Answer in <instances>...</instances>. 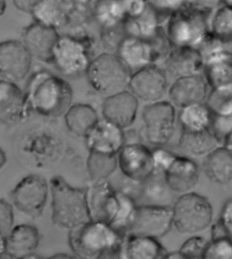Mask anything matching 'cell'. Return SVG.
I'll use <instances>...</instances> for the list:
<instances>
[{"label":"cell","mask_w":232,"mask_h":259,"mask_svg":"<svg viewBox=\"0 0 232 259\" xmlns=\"http://www.w3.org/2000/svg\"><path fill=\"white\" fill-rule=\"evenodd\" d=\"M204 171L210 181L219 185H227L232 179L231 150L217 147L207 155Z\"/></svg>","instance_id":"obj_25"},{"label":"cell","mask_w":232,"mask_h":259,"mask_svg":"<svg viewBox=\"0 0 232 259\" xmlns=\"http://www.w3.org/2000/svg\"><path fill=\"white\" fill-rule=\"evenodd\" d=\"M66 127L77 137L85 138L99 120L97 111L87 104L72 105L65 114Z\"/></svg>","instance_id":"obj_27"},{"label":"cell","mask_w":232,"mask_h":259,"mask_svg":"<svg viewBox=\"0 0 232 259\" xmlns=\"http://www.w3.org/2000/svg\"><path fill=\"white\" fill-rule=\"evenodd\" d=\"M19 259H46L44 258V257L40 256V255H38L34 253V254L27 255V256H25L24 257H22V258H20Z\"/></svg>","instance_id":"obj_47"},{"label":"cell","mask_w":232,"mask_h":259,"mask_svg":"<svg viewBox=\"0 0 232 259\" xmlns=\"http://www.w3.org/2000/svg\"><path fill=\"white\" fill-rule=\"evenodd\" d=\"M212 117L209 108L202 103L181 109L178 119L183 132L199 133L210 130Z\"/></svg>","instance_id":"obj_29"},{"label":"cell","mask_w":232,"mask_h":259,"mask_svg":"<svg viewBox=\"0 0 232 259\" xmlns=\"http://www.w3.org/2000/svg\"><path fill=\"white\" fill-rule=\"evenodd\" d=\"M184 3L169 20L167 37L174 47L197 49L205 41L209 30L210 9L200 5Z\"/></svg>","instance_id":"obj_3"},{"label":"cell","mask_w":232,"mask_h":259,"mask_svg":"<svg viewBox=\"0 0 232 259\" xmlns=\"http://www.w3.org/2000/svg\"><path fill=\"white\" fill-rule=\"evenodd\" d=\"M163 259H188L184 256L183 254H181L179 251L177 252H173L171 253L168 252V254L165 255Z\"/></svg>","instance_id":"obj_44"},{"label":"cell","mask_w":232,"mask_h":259,"mask_svg":"<svg viewBox=\"0 0 232 259\" xmlns=\"http://www.w3.org/2000/svg\"><path fill=\"white\" fill-rule=\"evenodd\" d=\"M124 238L109 225L90 221L70 231L69 242L76 258L97 259L106 251L121 246Z\"/></svg>","instance_id":"obj_4"},{"label":"cell","mask_w":232,"mask_h":259,"mask_svg":"<svg viewBox=\"0 0 232 259\" xmlns=\"http://www.w3.org/2000/svg\"><path fill=\"white\" fill-rule=\"evenodd\" d=\"M159 23L157 13L147 2V7L141 14L126 18L123 27L126 36L149 39L157 33Z\"/></svg>","instance_id":"obj_26"},{"label":"cell","mask_w":232,"mask_h":259,"mask_svg":"<svg viewBox=\"0 0 232 259\" xmlns=\"http://www.w3.org/2000/svg\"><path fill=\"white\" fill-rule=\"evenodd\" d=\"M46 259H77L74 255L67 253H57Z\"/></svg>","instance_id":"obj_43"},{"label":"cell","mask_w":232,"mask_h":259,"mask_svg":"<svg viewBox=\"0 0 232 259\" xmlns=\"http://www.w3.org/2000/svg\"><path fill=\"white\" fill-rule=\"evenodd\" d=\"M32 57L22 41L7 40L0 43V77L16 83L29 73Z\"/></svg>","instance_id":"obj_14"},{"label":"cell","mask_w":232,"mask_h":259,"mask_svg":"<svg viewBox=\"0 0 232 259\" xmlns=\"http://www.w3.org/2000/svg\"><path fill=\"white\" fill-rule=\"evenodd\" d=\"M231 98V87L213 89L205 105L213 115L230 117L232 113Z\"/></svg>","instance_id":"obj_36"},{"label":"cell","mask_w":232,"mask_h":259,"mask_svg":"<svg viewBox=\"0 0 232 259\" xmlns=\"http://www.w3.org/2000/svg\"><path fill=\"white\" fill-rule=\"evenodd\" d=\"M0 259H16L14 258L13 256H12L11 255L8 254V253L6 252L5 254L0 255Z\"/></svg>","instance_id":"obj_48"},{"label":"cell","mask_w":232,"mask_h":259,"mask_svg":"<svg viewBox=\"0 0 232 259\" xmlns=\"http://www.w3.org/2000/svg\"><path fill=\"white\" fill-rule=\"evenodd\" d=\"M175 107L167 101L151 103L144 109L142 137L149 144L160 147L173 138L175 131Z\"/></svg>","instance_id":"obj_8"},{"label":"cell","mask_w":232,"mask_h":259,"mask_svg":"<svg viewBox=\"0 0 232 259\" xmlns=\"http://www.w3.org/2000/svg\"><path fill=\"white\" fill-rule=\"evenodd\" d=\"M116 55L131 72L145 68L164 57L159 46L153 39L126 36L120 43Z\"/></svg>","instance_id":"obj_13"},{"label":"cell","mask_w":232,"mask_h":259,"mask_svg":"<svg viewBox=\"0 0 232 259\" xmlns=\"http://www.w3.org/2000/svg\"><path fill=\"white\" fill-rule=\"evenodd\" d=\"M7 252V240L4 235L0 234V255Z\"/></svg>","instance_id":"obj_45"},{"label":"cell","mask_w":232,"mask_h":259,"mask_svg":"<svg viewBox=\"0 0 232 259\" xmlns=\"http://www.w3.org/2000/svg\"><path fill=\"white\" fill-rule=\"evenodd\" d=\"M173 227L172 207L138 205L126 236L158 240L167 236Z\"/></svg>","instance_id":"obj_9"},{"label":"cell","mask_w":232,"mask_h":259,"mask_svg":"<svg viewBox=\"0 0 232 259\" xmlns=\"http://www.w3.org/2000/svg\"><path fill=\"white\" fill-rule=\"evenodd\" d=\"M175 193L168 186L163 173L154 172L147 180L142 183L140 199L144 198L147 203L143 205L172 207Z\"/></svg>","instance_id":"obj_28"},{"label":"cell","mask_w":232,"mask_h":259,"mask_svg":"<svg viewBox=\"0 0 232 259\" xmlns=\"http://www.w3.org/2000/svg\"><path fill=\"white\" fill-rule=\"evenodd\" d=\"M60 1H36L31 11L36 23L57 29L65 24L66 11Z\"/></svg>","instance_id":"obj_31"},{"label":"cell","mask_w":232,"mask_h":259,"mask_svg":"<svg viewBox=\"0 0 232 259\" xmlns=\"http://www.w3.org/2000/svg\"><path fill=\"white\" fill-rule=\"evenodd\" d=\"M207 92V81L198 74L177 79L170 89L169 95L173 106L183 109L204 103Z\"/></svg>","instance_id":"obj_20"},{"label":"cell","mask_w":232,"mask_h":259,"mask_svg":"<svg viewBox=\"0 0 232 259\" xmlns=\"http://www.w3.org/2000/svg\"><path fill=\"white\" fill-rule=\"evenodd\" d=\"M223 3L225 5L220 7L214 15L210 31L218 40L230 45L232 35L231 5H227L229 1Z\"/></svg>","instance_id":"obj_35"},{"label":"cell","mask_w":232,"mask_h":259,"mask_svg":"<svg viewBox=\"0 0 232 259\" xmlns=\"http://www.w3.org/2000/svg\"><path fill=\"white\" fill-rule=\"evenodd\" d=\"M89 84L109 97L125 91L131 72L116 54L104 53L91 60L86 72Z\"/></svg>","instance_id":"obj_5"},{"label":"cell","mask_w":232,"mask_h":259,"mask_svg":"<svg viewBox=\"0 0 232 259\" xmlns=\"http://www.w3.org/2000/svg\"><path fill=\"white\" fill-rule=\"evenodd\" d=\"M89 152L117 155L125 145L123 129L105 119H99L85 137Z\"/></svg>","instance_id":"obj_16"},{"label":"cell","mask_w":232,"mask_h":259,"mask_svg":"<svg viewBox=\"0 0 232 259\" xmlns=\"http://www.w3.org/2000/svg\"><path fill=\"white\" fill-rule=\"evenodd\" d=\"M7 155L3 149L0 147V171L5 167L7 164Z\"/></svg>","instance_id":"obj_46"},{"label":"cell","mask_w":232,"mask_h":259,"mask_svg":"<svg viewBox=\"0 0 232 259\" xmlns=\"http://www.w3.org/2000/svg\"><path fill=\"white\" fill-rule=\"evenodd\" d=\"M118 167L128 180L143 183L155 172L152 151L139 143L125 144L117 154Z\"/></svg>","instance_id":"obj_11"},{"label":"cell","mask_w":232,"mask_h":259,"mask_svg":"<svg viewBox=\"0 0 232 259\" xmlns=\"http://www.w3.org/2000/svg\"><path fill=\"white\" fill-rule=\"evenodd\" d=\"M23 37L22 42L32 59L52 63V52L59 37L55 29L35 23L26 28Z\"/></svg>","instance_id":"obj_21"},{"label":"cell","mask_w":232,"mask_h":259,"mask_svg":"<svg viewBox=\"0 0 232 259\" xmlns=\"http://www.w3.org/2000/svg\"><path fill=\"white\" fill-rule=\"evenodd\" d=\"M52 221L56 226L73 230L89 222L86 189L72 186L61 176L50 181Z\"/></svg>","instance_id":"obj_2"},{"label":"cell","mask_w":232,"mask_h":259,"mask_svg":"<svg viewBox=\"0 0 232 259\" xmlns=\"http://www.w3.org/2000/svg\"><path fill=\"white\" fill-rule=\"evenodd\" d=\"M164 179L174 193L183 195L193 192L200 181V168L195 161L177 155L165 172Z\"/></svg>","instance_id":"obj_17"},{"label":"cell","mask_w":232,"mask_h":259,"mask_svg":"<svg viewBox=\"0 0 232 259\" xmlns=\"http://www.w3.org/2000/svg\"><path fill=\"white\" fill-rule=\"evenodd\" d=\"M204 66L205 62L201 52L193 47H175L165 59L167 71L177 79L198 75Z\"/></svg>","instance_id":"obj_22"},{"label":"cell","mask_w":232,"mask_h":259,"mask_svg":"<svg viewBox=\"0 0 232 259\" xmlns=\"http://www.w3.org/2000/svg\"><path fill=\"white\" fill-rule=\"evenodd\" d=\"M117 195L119 209L109 226L122 236L125 237L138 204L133 198L120 190H117Z\"/></svg>","instance_id":"obj_34"},{"label":"cell","mask_w":232,"mask_h":259,"mask_svg":"<svg viewBox=\"0 0 232 259\" xmlns=\"http://www.w3.org/2000/svg\"><path fill=\"white\" fill-rule=\"evenodd\" d=\"M40 240L37 227L29 224L16 225L6 237L7 253L16 259L34 254L39 246Z\"/></svg>","instance_id":"obj_23"},{"label":"cell","mask_w":232,"mask_h":259,"mask_svg":"<svg viewBox=\"0 0 232 259\" xmlns=\"http://www.w3.org/2000/svg\"><path fill=\"white\" fill-rule=\"evenodd\" d=\"M173 226L180 234L192 235L211 226L213 209L205 196L191 192L181 195L172 206Z\"/></svg>","instance_id":"obj_6"},{"label":"cell","mask_w":232,"mask_h":259,"mask_svg":"<svg viewBox=\"0 0 232 259\" xmlns=\"http://www.w3.org/2000/svg\"><path fill=\"white\" fill-rule=\"evenodd\" d=\"M208 242L202 237L193 236L182 244L179 252L188 259H202Z\"/></svg>","instance_id":"obj_38"},{"label":"cell","mask_w":232,"mask_h":259,"mask_svg":"<svg viewBox=\"0 0 232 259\" xmlns=\"http://www.w3.org/2000/svg\"><path fill=\"white\" fill-rule=\"evenodd\" d=\"M117 168V155L89 152L86 168L91 184L107 181Z\"/></svg>","instance_id":"obj_32"},{"label":"cell","mask_w":232,"mask_h":259,"mask_svg":"<svg viewBox=\"0 0 232 259\" xmlns=\"http://www.w3.org/2000/svg\"><path fill=\"white\" fill-rule=\"evenodd\" d=\"M123 259H163L168 252L158 240L126 236L121 246Z\"/></svg>","instance_id":"obj_24"},{"label":"cell","mask_w":232,"mask_h":259,"mask_svg":"<svg viewBox=\"0 0 232 259\" xmlns=\"http://www.w3.org/2000/svg\"><path fill=\"white\" fill-rule=\"evenodd\" d=\"M202 259H232L231 238H221L208 242Z\"/></svg>","instance_id":"obj_37"},{"label":"cell","mask_w":232,"mask_h":259,"mask_svg":"<svg viewBox=\"0 0 232 259\" xmlns=\"http://www.w3.org/2000/svg\"><path fill=\"white\" fill-rule=\"evenodd\" d=\"M139 105V99L125 91L107 97L104 101L102 112L104 119L124 130L135 122Z\"/></svg>","instance_id":"obj_18"},{"label":"cell","mask_w":232,"mask_h":259,"mask_svg":"<svg viewBox=\"0 0 232 259\" xmlns=\"http://www.w3.org/2000/svg\"><path fill=\"white\" fill-rule=\"evenodd\" d=\"M122 246V245H121ZM121 246L103 252L97 259H123Z\"/></svg>","instance_id":"obj_42"},{"label":"cell","mask_w":232,"mask_h":259,"mask_svg":"<svg viewBox=\"0 0 232 259\" xmlns=\"http://www.w3.org/2000/svg\"><path fill=\"white\" fill-rule=\"evenodd\" d=\"M128 87L138 99L151 103L158 102L167 94V74L159 67L150 65L131 74Z\"/></svg>","instance_id":"obj_15"},{"label":"cell","mask_w":232,"mask_h":259,"mask_svg":"<svg viewBox=\"0 0 232 259\" xmlns=\"http://www.w3.org/2000/svg\"><path fill=\"white\" fill-rule=\"evenodd\" d=\"M218 143L211 131L199 133L182 131L179 141L181 150L193 157L205 156L217 148Z\"/></svg>","instance_id":"obj_30"},{"label":"cell","mask_w":232,"mask_h":259,"mask_svg":"<svg viewBox=\"0 0 232 259\" xmlns=\"http://www.w3.org/2000/svg\"><path fill=\"white\" fill-rule=\"evenodd\" d=\"M217 224L221 227L229 236H231L232 229V202L231 199L224 204L220 214Z\"/></svg>","instance_id":"obj_41"},{"label":"cell","mask_w":232,"mask_h":259,"mask_svg":"<svg viewBox=\"0 0 232 259\" xmlns=\"http://www.w3.org/2000/svg\"><path fill=\"white\" fill-rule=\"evenodd\" d=\"M91 61L85 41L72 36H59L52 52V63L61 74L69 78L85 74Z\"/></svg>","instance_id":"obj_7"},{"label":"cell","mask_w":232,"mask_h":259,"mask_svg":"<svg viewBox=\"0 0 232 259\" xmlns=\"http://www.w3.org/2000/svg\"><path fill=\"white\" fill-rule=\"evenodd\" d=\"M95 6V17L104 29L117 27L127 17V1H100Z\"/></svg>","instance_id":"obj_33"},{"label":"cell","mask_w":232,"mask_h":259,"mask_svg":"<svg viewBox=\"0 0 232 259\" xmlns=\"http://www.w3.org/2000/svg\"><path fill=\"white\" fill-rule=\"evenodd\" d=\"M155 172L163 173L173 162L177 154L161 147H157L152 151Z\"/></svg>","instance_id":"obj_40"},{"label":"cell","mask_w":232,"mask_h":259,"mask_svg":"<svg viewBox=\"0 0 232 259\" xmlns=\"http://www.w3.org/2000/svg\"><path fill=\"white\" fill-rule=\"evenodd\" d=\"M14 227V212L12 205L0 200V234L8 236Z\"/></svg>","instance_id":"obj_39"},{"label":"cell","mask_w":232,"mask_h":259,"mask_svg":"<svg viewBox=\"0 0 232 259\" xmlns=\"http://www.w3.org/2000/svg\"><path fill=\"white\" fill-rule=\"evenodd\" d=\"M28 111L25 93L16 83L0 79V124H15Z\"/></svg>","instance_id":"obj_19"},{"label":"cell","mask_w":232,"mask_h":259,"mask_svg":"<svg viewBox=\"0 0 232 259\" xmlns=\"http://www.w3.org/2000/svg\"><path fill=\"white\" fill-rule=\"evenodd\" d=\"M49 184L39 175H27L12 191L11 200L19 212L32 218L41 217L47 204Z\"/></svg>","instance_id":"obj_10"},{"label":"cell","mask_w":232,"mask_h":259,"mask_svg":"<svg viewBox=\"0 0 232 259\" xmlns=\"http://www.w3.org/2000/svg\"><path fill=\"white\" fill-rule=\"evenodd\" d=\"M85 191L90 220L111 225L119 206L117 189L104 181L91 183Z\"/></svg>","instance_id":"obj_12"},{"label":"cell","mask_w":232,"mask_h":259,"mask_svg":"<svg viewBox=\"0 0 232 259\" xmlns=\"http://www.w3.org/2000/svg\"><path fill=\"white\" fill-rule=\"evenodd\" d=\"M29 110L46 117H59L72 106L73 90L65 79L46 71L31 77L25 94Z\"/></svg>","instance_id":"obj_1"}]
</instances>
